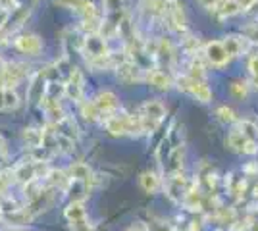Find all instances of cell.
I'll list each match as a JSON object with an SVG mask.
<instances>
[{"mask_svg": "<svg viewBox=\"0 0 258 231\" xmlns=\"http://www.w3.org/2000/svg\"><path fill=\"white\" fill-rule=\"evenodd\" d=\"M139 116L143 121V131L154 133L166 118V106L160 100H147L139 108Z\"/></svg>", "mask_w": 258, "mask_h": 231, "instance_id": "cell-1", "label": "cell"}, {"mask_svg": "<svg viewBox=\"0 0 258 231\" xmlns=\"http://www.w3.org/2000/svg\"><path fill=\"white\" fill-rule=\"evenodd\" d=\"M175 85H177L179 91L191 95L199 102H210L212 100V91L208 89L205 81H199V79H193L189 75H179L175 77Z\"/></svg>", "mask_w": 258, "mask_h": 231, "instance_id": "cell-2", "label": "cell"}, {"mask_svg": "<svg viewBox=\"0 0 258 231\" xmlns=\"http://www.w3.org/2000/svg\"><path fill=\"white\" fill-rule=\"evenodd\" d=\"M83 91H85V77L81 73V69L74 67L64 83L66 97L70 100H74V102H81L83 100Z\"/></svg>", "mask_w": 258, "mask_h": 231, "instance_id": "cell-3", "label": "cell"}, {"mask_svg": "<svg viewBox=\"0 0 258 231\" xmlns=\"http://www.w3.org/2000/svg\"><path fill=\"white\" fill-rule=\"evenodd\" d=\"M116 69H118V79L121 83H125V85H133V83H139L143 79H147L145 69H143L137 62H133V60L121 62Z\"/></svg>", "mask_w": 258, "mask_h": 231, "instance_id": "cell-4", "label": "cell"}, {"mask_svg": "<svg viewBox=\"0 0 258 231\" xmlns=\"http://www.w3.org/2000/svg\"><path fill=\"white\" fill-rule=\"evenodd\" d=\"M14 46L23 52V54H29V56H37L41 50H43V41L39 35H33V33H25L16 37L14 41Z\"/></svg>", "mask_w": 258, "mask_h": 231, "instance_id": "cell-5", "label": "cell"}, {"mask_svg": "<svg viewBox=\"0 0 258 231\" xmlns=\"http://www.w3.org/2000/svg\"><path fill=\"white\" fill-rule=\"evenodd\" d=\"M93 102H95V106L98 108L102 118L110 116V114H116L119 108V100L112 91H100L97 97L93 99Z\"/></svg>", "mask_w": 258, "mask_h": 231, "instance_id": "cell-6", "label": "cell"}, {"mask_svg": "<svg viewBox=\"0 0 258 231\" xmlns=\"http://www.w3.org/2000/svg\"><path fill=\"white\" fill-rule=\"evenodd\" d=\"M205 58L216 67L226 66L227 62H229V54H227L226 48H224V43H220V41H210V43H206Z\"/></svg>", "mask_w": 258, "mask_h": 231, "instance_id": "cell-7", "label": "cell"}, {"mask_svg": "<svg viewBox=\"0 0 258 231\" xmlns=\"http://www.w3.org/2000/svg\"><path fill=\"white\" fill-rule=\"evenodd\" d=\"M166 12H168V18H170L173 29L179 31V33H185L187 31V18H185V10H183L181 4L177 0H170Z\"/></svg>", "mask_w": 258, "mask_h": 231, "instance_id": "cell-8", "label": "cell"}, {"mask_svg": "<svg viewBox=\"0 0 258 231\" xmlns=\"http://www.w3.org/2000/svg\"><path fill=\"white\" fill-rule=\"evenodd\" d=\"M68 174H70V177L72 179H76V181H81V183H87L89 187L95 183V174H93V170L89 168L87 164H83V162H76V164L70 166V170H68Z\"/></svg>", "mask_w": 258, "mask_h": 231, "instance_id": "cell-9", "label": "cell"}, {"mask_svg": "<svg viewBox=\"0 0 258 231\" xmlns=\"http://www.w3.org/2000/svg\"><path fill=\"white\" fill-rule=\"evenodd\" d=\"M14 179L20 181V183H23V185H27V183H31V181H35V179H39L35 160H33V162H23V164L18 166V168L14 170Z\"/></svg>", "mask_w": 258, "mask_h": 231, "instance_id": "cell-10", "label": "cell"}, {"mask_svg": "<svg viewBox=\"0 0 258 231\" xmlns=\"http://www.w3.org/2000/svg\"><path fill=\"white\" fill-rule=\"evenodd\" d=\"M154 58L164 64V66H173L175 62V50H173V44L168 41V39H160L158 41V46H156V52H154Z\"/></svg>", "mask_w": 258, "mask_h": 231, "instance_id": "cell-11", "label": "cell"}, {"mask_svg": "<svg viewBox=\"0 0 258 231\" xmlns=\"http://www.w3.org/2000/svg\"><path fill=\"white\" fill-rule=\"evenodd\" d=\"M64 218L70 221L72 225H74V223H79V221H85L87 210H85L83 200H74V202H70L64 210Z\"/></svg>", "mask_w": 258, "mask_h": 231, "instance_id": "cell-12", "label": "cell"}, {"mask_svg": "<svg viewBox=\"0 0 258 231\" xmlns=\"http://www.w3.org/2000/svg\"><path fill=\"white\" fill-rule=\"evenodd\" d=\"M44 181H46L48 187L52 189H66L70 185L72 177H70V174H66L64 170H48L44 174Z\"/></svg>", "mask_w": 258, "mask_h": 231, "instance_id": "cell-13", "label": "cell"}, {"mask_svg": "<svg viewBox=\"0 0 258 231\" xmlns=\"http://www.w3.org/2000/svg\"><path fill=\"white\" fill-rule=\"evenodd\" d=\"M31 214H29V210L25 208H14V210H8V212H2V220L8 221L10 225H27L29 221H31Z\"/></svg>", "mask_w": 258, "mask_h": 231, "instance_id": "cell-14", "label": "cell"}, {"mask_svg": "<svg viewBox=\"0 0 258 231\" xmlns=\"http://www.w3.org/2000/svg\"><path fill=\"white\" fill-rule=\"evenodd\" d=\"M147 81H149L154 89H158V91H168V89L173 85L172 77L168 75L166 71H162V69H151V71L147 73Z\"/></svg>", "mask_w": 258, "mask_h": 231, "instance_id": "cell-15", "label": "cell"}, {"mask_svg": "<svg viewBox=\"0 0 258 231\" xmlns=\"http://www.w3.org/2000/svg\"><path fill=\"white\" fill-rule=\"evenodd\" d=\"M23 143L29 148H41L44 146V131L39 127H27L23 131Z\"/></svg>", "mask_w": 258, "mask_h": 231, "instance_id": "cell-16", "label": "cell"}, {"mask_svg": "<svg viewBox=\"0 0 258 231\" xmlns=\"http://www.w3.org/2000/svg\"><path fill=\"white\" fill-rule=\"evenodd\" d=\"M183 156H185V152H183V144H177L175 148H173L172 152L168 154V172H170V176L172 174H181V168H183Z\"/></svg>", "mask_w": 258, "mask_h": 231, "instance_id": "cell-17", "label": "cell"}, {"mask_svg": "<svg viewBox=\"0 0 258 231\" xmlns=\"http://www.w3.org/2000/svg\"><path fill=\"white\" fill-rule=\"evenodd\" d=\"M139 185L145 193L154 195V193L160 189V177L156 176L154 172H143L139 177Z\"/></svg>", "mask_w": 258, "mask_h": 231, "instance_id": "cell-18", "label": "cell"}, {"mask_svg": "<svg viewBox=\"0 0 258 231\" xmlns=\"http://www.w3.org/2000/svg\"><path fill=\"white\" fill-rule=\"evenodd\" d=\"M224 48H226V52L229 54V58H233V56L243 54V50H245V41H243L241 37L231 35V37H226V41H224Z\"/></svg>", "mask_w": 258, "mask_h": 231, "instance_id": "cell-19", "label": "cell"}, {"mask_svg": "<svg viewBox=\"0 0 258 231\" xmlns=\"http://www.w3.org/2000/svg\"><path fill=\"white\" fill-rule=\"evenodd\" d=\"M27 97H29V100H33V102H37V100H43L44 99L43 73H41V75H37L31 81V85H29V89H27Z\"/></svg>", "mask_w": 258, "mask_h": 231, "instance_id": "cell-20", "label": "cell"}, {"mask_svg": "<svg viewBox=\"0 0 258 231\" xmlns=\"http://www.w3.org/2000/svg\"><path fill=\"white\" fill-rule=\"evenodd\" d=\"M248 137H245L243 133L239 131H231L229 133V137H227V143H229V146L233 148V150H239V152H245V148H247V144H248Z\"/></svg>", "mask_w": 258, "mask_h": 231, "instance_id": "cell-21", "label": "cell"}, {"mask_svg": "<svg viewBox=\"0 0 258 231\" xmlns=\"http://www.w3.org/2000/svg\"><path fill=\"white\" fill-rule=\"evenodd\" d=\"M216 12H218L222 18H231V16H235L237 12H241V8H239L237 0H222Z\"/></svg>", "mask_w": 258, "mask_h": 231, "instance_id": "cell-22", "label": "cell"}, {"mask_svg": "<svg viewBox=\"0 0 258 231\" xmlns=\"http://www.w3.org/2000/svg\"><path fill=\"white\" fill-rule=\"evenodd\" d=\"M79 104H81V116L87 121H97L98 118H102L98 108L95 106V102H79Z\"/></svg>", "mask_w": 258, "mask_h": 231, "instance_id": "cell-23", "label": "cell"}, {"mask_svg": "<svg viewBox=\"0 0 258 231\" xmlns=\"http://www.w3.org/2000/svg\"><path fill=\"white\" fill-rule=\"evenodd\" d=\"M20 106V95L16 89H6L4 93V110H16Z\"/></svg>", "mask_w": 258, "mask_h": 231, "instance_id": "cell-24", "label": "cell"}, {"mask_svg": "<svg viewBox=\"0 0 258 231\" xmlns=\"http://www.w3.org/2000/svg\"><path fill=\"white\" fill-rule=\"evenodd\" d=\"M102 6L106 14H119V12H125L127 0H102Z\"/></svg>", "mask_w": 258, "mask_h": 231, "instance_id": "cell-25", "label": "cell"}, {"mask_svg": "<svg viewBox=\"0 0 258 231\" xmlns=\"http://www.w3.org/2000/svg\"><path fill=\"white\" fill-rule=\"evenodd\" d=\"M14 179V172H8V170H0V198L6 197V191H8V185H10Z\"/></svg>", "mask_w": 258, "mask_h": 231, "instance_id": "cell-26", "label": "cell"}, {"mask_svg": "<svg viewBox=\"0 0 258 231\" xmlns=\"http://www.w3.org/2000/svg\"><path fill=\"white\" fill-rule=\"evenodd\" d=\"M216 116L220 118V121H224V123H233V121H237L235 112L231 110L229 106H220L218 112H216Z\"/></svg>", "mask_w": 258, "mask_h": 231, "instance_id": "cell-27", "label": "cell"}, {"mask_svg": "<svg viewBox=\"0 0 258 231\" xmlns=\"http://www.w3.org/2000/svg\"><path fill=\"white\" fill-rule=\"evenodd\" d=\"M87 2H89V0H54V4L66 6V8H74V10L79 12V14H81V10L87 6Z\"/></svg>", "mask_w": 258, "mask_h": 231, "instance_id": "cell-28", "label": "cell"}, {"mask_svg": "<svg viewBox=\"0 0 258 231\" xmlns=\"http://www.w3.org/2000/svg\"><path fill=\"white\" fill-rule=\"evenodd\" d=\"M231 93L239 97V99H243V97H247L248 95V85L245 81H235L233 85H231Z\"/></svg>", "mask_w": 258, "mask_h": 231, "instance_id": "cell-29", "label": "cell"}, {"mask_svg": "<svg viewBox=\"0 0 258 231\" xmlns=\"http://www.w3.org/2000/svg\"><path fill=\"white\" fill-rule=\"evenodd\" d=\"M248 71L252 75V81L258 85V56H252L250 62H248Z\"/></svg>", "mask_w": 258, "mask_h": 231, "instance_id": "cell-30", "label": "cell"}, {"mask_svg": "<svg viewBox=\"0 0 258 231\" xmlns=\"http://www.w3.org/2000/svg\"><path fill=\"white\" fill-rule=\"evenodd\" d=\"M220 2H222V0H199V4H201V6L205 8V10H210V12H216V10H218Z\"/></svg>", "mask_w": 258, "mask_h": 231, "instance_id": "cell-31", "label": "cell"}, {"mask_svg": "<svg viewBox=\"0 0 258 231\" xmlns=\"http://www.w3.org/2000/svg\"><path fill=\"white\" fill-rule=\"evenodd\" d=\"M147 227H149V231H170V225H168L164 220L152 221L151 225H147Z\"/></svg>", "mask_w": 258, "mask_h": 231, "instance_id": "cell-32", "label": "cell"}, {"mask_svg": "<svg viewBox=\"0 0 258 231\" xmlns=\"http://www.w3.org/2000/svg\"><path fill=\"white\" fill-rule=\"evenodd\" d=\"M74 227V231H97L95 229V225L93 223H89V221H79V223H74L72 225Z\"/></svg>", "mask_w": 258, "mask_h": 231, "instance_id": "cell-33", "label": "cell"}, {"mask_svg": "<svg viewBox=\"0 0 258 231\" xmlns=\"http://www.w3.org/2000/svg\"><path fill=\"white\" fill-rule=\"evenodd\" d=\"M245 35H247L248 41H252V43H258V25L247 27V29H245Z\"/></svg>", "mask_w": 258, "mask_h": 231, "instance_id": "cell-34", "label": "cell"}, {"mask_svg": "<svg viewBox=\"0 0 258 231\" xmlns=\"http://www.w3.org/2000/svg\"><path fill=\"white\" fill-rule=\"evenodd\" d=\"M237 4H239L241 12H247L248 8H252L256 4V0H237Z\"/></svg>", "mask_w": 258, "mask_h": 231, "instance_id": "cell-35", "label": "cell"}, {"mask_svg": "<svg viewBox=\"0 0 258 231\" xmlns=\"http://www.w3.org/2000/svg\"><path fill=\"white\" fill-rule=\"evenodd\" d=\"M0 156L2 158H8V146H6V141H4L2 135H0Z\"/></svg>", "mask_w": 258, "mask_h": 231, "instance_id": "cell-36", "label": "cell"}, {"mask_svg": "<svg viewBox=\"0 0 258 231\" xmlns=\"http://www.w3.org/2000/svg\"><path fill=\"white\" fill-rule=\"evenodd\" d=\"M125 231H149V227H147V225H145V223H133V225H129L127 229Z\"/></svg>", "mask_w": 258, "mask_h": 231, "instance_id": "cell-37", "label": "cell"}, {"mask_svg": "<svg viewBox=\"0 0 258 231\" xmlns=\"http://www.w3.org/2000/svg\"><path fill=\"white\" fill-rule=\"evenodd\" d=\"M6 69H8V62L0 56V75H4V73H6Z\"/></svg>", "mask_w": 258, "mask_h": 231, "instance_id": "cell-38", "label": "cell"}, {"mask_svg": "<svg viewBox=\"0 0 258 231\" xmlns=\"http://www.w3.org/2000/svg\"><path fill=\"white\" fill-rule=\"evenodd\" d=\"M14 6V0H0V8H8L10 10Z\"/></svg>", "mask_w": 258, "mask_h": 231, "instance_id": "cell-39", "label": "cell"}, {"mask_svg": "<svg viewBox=\"0 0 258 231\" xmlns=\"http://www.w3.org/2000/svg\"><path fill=\"white\" fill-rule=\"evenodd\" d=\"M4 93H6V89L0 87V110H4Z\"/></svg>", "mask_w": 258, "mask_h": 231, "instance_id": "cell-40", "label": "cell"}, {"mask_svg": "<svg viewBox=\"0 0 258 231\" xmlns=\"http://www.w3.org/2000/svg\"><path fill=\"white\" fill-rule=\"evenodd\" d=\"M23 2H25V0H14V6H16V8H22Z\"/></svg>", "mask_w": 258, "mask_h": 231, "instance_id": "cell-41", "label": "cell"}]
</instances>
